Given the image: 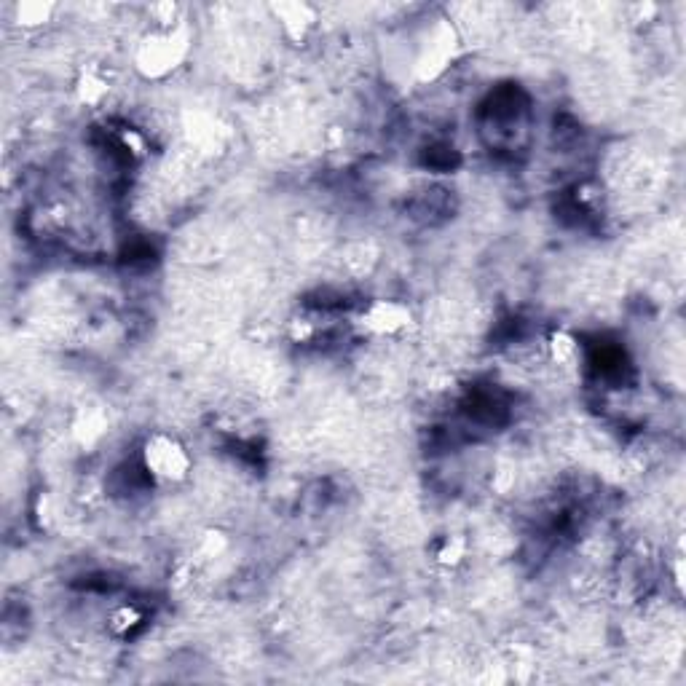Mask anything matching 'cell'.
I'll use <instances>...</instances> for the list:
<instances>
[{
  "label": "cell",
  "mask_w": 686,
  "mask_h": 686,
  "mask_svg": "<svg viewBox=\"0 0 686 686\" xmlns=\"http://www.w3.org/2000/svg\"><path fill=\"white\" fill-rule=\"evenodd\" d=\"M191 46L193 33L185 22L172 27H151L134 49V67L145 81H164L183 67Z\"/></svg>",
  "instance_id": "1"
},
{
  "label": "cell",
  "mask_w": 686,
  "mask_h": 686,
  "mask_svg": "<svg viewBox=\"0 0 686 686\" xmlns=\"http://www.w3.org/2000/svg\"><path fill=\"white\" fill-rule=\"evenodd\" d=\"M140 467L161 488L188 483L193 472V456L188 445L172 432H153L140 445Z\"/></svg>",
  "instance_id": "2"
},
{
  "label": "cell",
  "mask_w": 686,
  "mask_h": 686,
  "mask_svg": "<svg viewBox=\"0 0 686 686\" xmlns=\"http://www.w3.org/2000/svg\"><path fill=\"white\" fill-rule=\"evenodd\" d=\"M413 325H416V317L408 303L394 301V298H376L368 306H362L357 314V330L365 338H376V341L402 338Z\"/></svg>",
  "instance_id": "3"
},
{
  "label": "cell",
  "mask_w": 686,
  "mask_h": 686,
  "mask_svg": "<svg viewBox=\"0 0 686 686\" xmlns=\"http://www.w3.org/2000/svg\"><path fill=\"white\" fill-rule=\"evenodd\" d=\"M456 54H459V35H456L451 22H437L429 30L427 38L421 41L419 59H416V76L424 84L437 81L453 65Z\"/></svg>",
  "instance_id": "4"
},
{
  "label": "cell",
  "mask_w": 686,
  "mask_h": 686,
  "mask_svg": "<svg viewBox=\"0 0 686 686\" xmlns=\"http://www.w3.org/2000/svg\"><path fill=\"white\" fill-rule=\"evenodd\" d=\"M271 11H274V17H277L279 27H282V35H285L287 41L298 43V46L309 41V35L319 25V11L311 3L282 0V3H274Z\"/></svg>",
  "instance_id": "5"
},
{
  "label": "cell",
  "mask_w": 686,
  "mask_h": 686,
  "mask_svg": "<svg viewBox=\"0 0 686 686\" xmlns=\"http://www.w3.org/2000/svg\"><path fill=\"white\" fill-rule=\"evenodd\" d=\"M108 94L110 81L102 76L97 67H89V70H84V73L78 76L76 97L81 105H86V108H97V105H102V100H105Z\"/></svg>",
  "instance_id": "6"
},
{
  "label": "cell",
  "mask_w": 686,
  "mask_h": 686,
  "mask_svg": "<svg viewBox=\"0 0 686 686\" xmlns=\"http://www.w3.org/2000/svg\"><path fill=\"white\" fill-rule=\"evenodd\" d=\"M57 6L54 3H43V0H22L14 6V22H17L22 30H38V27H46L54 17Z\"/></svg>",
  "instance_id": "7"
},
{
  "label": "cell",
  "mask_w": 686,
  "mask_h": 686,
  "mask_svg": "<svg viewBox=\"0 0 686 686\" xmlns=\"http://www.w3.org/2000/svg\"><path fill=\"white\" fill-rule=\"evenodd\" d=\"M143 622H145L143 611L137 609V606H132V603H124V606H118V609L110 611L108 628L113 636L126 638V636H132L134 630L140 628Z\"/></svg>",
  "instance_id": "8"
},
{
  "label": "cell",
  "mask_w": 686,
  "mask_h": 686,
  "mask_svg": "<svg viewBox=\"0 0 686 686\" xmlns=\"http://www.w3.org/2000/svg\"><path fill=\"white\" fill-rule=\"evenodd\" d=\"M467 553H469V544L464 536H459V534L445 536L443 542H440V547H437L435 563L437 566H443V569H456V566L464 563Z\"/></svg>",
  "instance_id": "9"
},
{
  "label": "cell",
  "mask_w": 686,
  "mask_h": 686,
  "mask_svg": "<svg viewBox=\"0 0 686 686\" xmlns=\"http://www.w3.org/2000/svg\"><path fill=\"white\" fill-rule=\"evenodd\" d=\"M547 352H550V360L555 362V365H571V362L577 360L579 354V343L577 338L571 333H566V330H555L553 335H550V341H547Z\"/></svg>",
  "instance_id": "10"
}]
</instances>
